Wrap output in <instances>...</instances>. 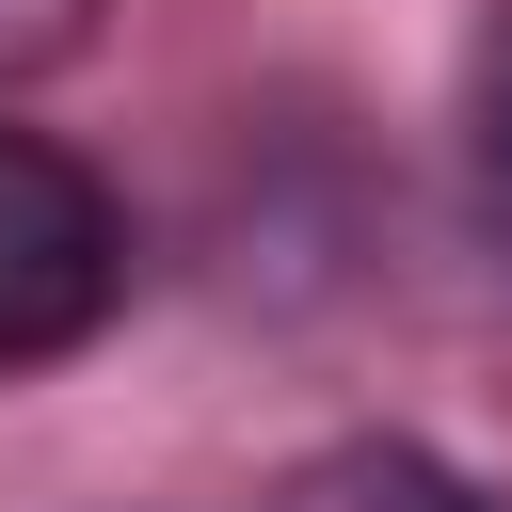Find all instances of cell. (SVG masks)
Returning a JSON list of instances; mask_svg holds the SVG:
<instances>
[{
    "instance_id": "obj_1",
    "label": "cell",
    "mask_w": 512,
    "mask_h": 512,
    "mask_svg": "<svg viewBox=\"0 0 512 512\" xmlns=\"http://www.w3.org/2000/svg\"><path fill=\"white\" fill-rule=\"evenodd\" d=\"M112 304H128V208H112V176L80 144H48V128H0V384L64 368Z\"/></svg>"
},
{
    "instance_id": "obj_2",
    "label": "cell",
    "mask_w": 512,
    "mask_h": 512,
    "mask_svg": "<svg viewBox=\"0 0 512 512\" xmlns=\"http://www.w3.org/2000/svg\"><path fill=\"white\" fill-rule=\"evenodd\" d=\"M272 512H496L448 448H416V432H352V448H320V464H288L272 480Z\"/></svg>"
},
{
    "instance_id": "obj_3",
    "label": "cell",
    "mask_w": 512,
    "mask_h": 512,
    "mask_svg": "<svg viewBox=\"0 0 512 512\" xmlns=\"http://www.w3.org/2000/svg\"><path fill=\"white\" fill-rule=\"evenodd\" d=\"M464 176H480V224L512 240V0H496L480 48H464Z\"/></svg>"
},
{
    "instance_id": "obj_4",
    "label": "cell",
    "mask_w": 512,
    "mask_h": 512,
    "mask_svg": "<svg viewBox=\"0 0 512 512\" xmlns=\"http://www.w3.org/2000/svg\"><path fill=\"white\" fill-rule=\"evenodd\" d=\"M96 48V0H0V96H32L48 64Z\"/></svg>"
}]
</instances>
